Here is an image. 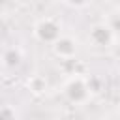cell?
I'll use <instances>...</instances> for the list:
<instances>
[{"mask_svg":"<svg viewBox=\"0 0 120 120\" xmlns=\"http://www.w3.org/2000/svg\"><path fill=\"white\" fill-rule=\"evenodd\" d=\"M26 88L30 90V94L34 96H43L47 90H49V82L43 75L36 73V75H30L28 81H26Z\"/></svg>","mask_w":120,"mask_h":120,"instance_id":"obj_6","label":"cell"},{"mask_svg":"<svg viewBox=\"0 0 120 120\" xmlns=\"http://www.w3.org/2000/svg\"><path fill=\"white\" fill-rule=\"evenodd\" d=\"M116 69L120 71V56H118V60H116Z\"/></svg>","mask_w":120,"mask_h":120,"instance_id":"obj_11","label":"cell"},{"mask_svg":"<svg viewBox=\"0 0 120 120\" xmlns=\"http://www.w3.org/2000/svg\"><path fill=\"white\" fill-rule=\"evenodd\" d=\"M64 4L69 8H88L90 6V2H64Z\"/></svg>","mask_w":120,"mask_h":120,"instance_id":"obj_10","label":"cell"},{"mask_svg":"<svg viewBox=\"0 0 120 120\" xmlns=\"http://www.w3.org/2000/svg\"><path fill=\"white\" fill-rule=\"evenodd\" d=\"M77 49H79V43L75 38L71 36H62L54 45H52V54L60 60H71L75 58L77 54Z\"/></svg>","mask_w":120,"mask_h":120,"instance_id":"obj_4","label":"cell"},{"mask_svg":"<svg viewBox=\"0 0 120 120\" xmlns=\"http://www.w3.org/2000/svg\"><path fill=\"white\" fill-rule=\"evenodd\" d=\"M32 34L39 43H47V45H54L64 34H62V22L54 17H39L34 26H32Z\"/></svg>","mask_w":120,"mask_h":120,"instance_id":"obj_1","label":"cell"},{"mask_svg":"<svg viewBox=\"0 0 120 120\" xmlns=\"http://www.w3.org/2000/svg\"><path fill=\"white\" fill-rule=\"evenodd\" d=\"M21 62H22V51L19 47H8V49H4V52H2V66L6 69L17 68V66H21Z\"/></svg>","mask_w":120,"mask_h":120,"instance_id":"obj_5","label":"cell"},{"mask_svg":"<svg viewBox=\"0 0 120 120\" xmlns=\"http://www.w3.org/2000/svg\"><path fill=\"white\" fill-rule=\"evenodd\" d=\"M88 38H90L92 45H96V47H109L114 41V32L111 30V26L107 22H96L90 26Z\"/></svg>","mask_w":120,"mask_h":120,"instance_id":"obj_3","label":"cell"},{"mask_svg":"<svg viewBox=\"0 0 120 120\" xmlns=\"http://www.w3.org/2000/svg\"><path fill=\"white\" fill-rule=\"evenodd\" d=\"M109 26H111V30L114 32V36L116 34H120V15H112L111 19H109V22H107Z\"/></svg>","mask_w":120,"mask_h":120,"instance_id":"obj_8","label":"cell"},{"mask_svg":"<svg viewBox=\"0 0 120 120\" xmlns=\"http://www.w3.org/2000/svg\"><path fill=\"white\" fill-rule=\"evenodd\" d=\"M19 116H17V111H15V107L13 105H2L0 107V120H17Z\"/></svg>","mask_w":120,"mask_h":120,"instance_id":"obj_7","label":"cell"},{"mask_svg":"<svg viewBox=\"0 0 120 120\" xmlns=\"http://www.w3.org/2000/svg\"><path fill=\"white\" fill-rule=\"evenodd\" d=\"M88 86H90V92L94 94V92H99V86H101V82H99L98 79L90 77V79H88Z\"/></svg>","mask_w":120,"mask_h":120,"instance_id":"obj_9","label":"cell"},{"mask_svg":"<svg viewBox=\"0 0 120 120\" xmlns=\"http://www.w3.org/2000/svg\"><path fill=\"white\" fill-rule=\"evenodd\" d=\"M62 92H64V98L69 103H73V105H84L90 99V96H92L90 86H88V79L82 77V75H79V73L71 75L64 82Z\"/></svg>","mask_w":120,"mask_h":120,"instance_id":"obj_2","label":"cell"}]
</instances>
